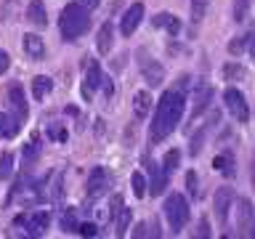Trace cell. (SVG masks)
Returning a JSON list of instances; mask_svg holds the SVG:
<instances>
[{
	"label": "cell",
	"instance_id": "1",
	"mask_svg": "<svg viewBox=\"0 0 255 239\" xmlns=\"http://www.w3.org/2000/svg\"><path fill=\"white\" fill-rule=\"evenodd\" d=\"M183 107H186V96H183V88H175V91H165L162 99L157 101V112L151 117V127H149V141L159 143L170 135L175 127H178L181 117H183Z\"/></svg>",
	"mask_w": 255,
	"mask_h": 239
},
{
	"label": "cell",
	"instance_id": "2",
	"mask_svg": "<svg viewBox=\"0 0 255 239\" xmlns=\"http://www.w3.org/2000/svg\"><path fill=\"white\" fill-rule=\"evenodd\" d=\"M91 27V16H88L83 3H67V8L59 16V29L61 37L67 43H75L77 37H83V32Z\"/></svg>",
	"mask_w": 255,
	"mask_h": 239
},
{
	"label": "cell",
	"instance_id": "3",
	"mask_svg": "<svg viewBox=\"0 0 255 239\" xmlns=\"http://www.w3.org/2000/svg\"><path fill=\"white\" fill-rule=\"evenodd\" d=\"M162 210H165V218H167V223H170L173 234H178V231L189 223L191 213H189V202H186V197H183V194H175V191H173V194L165 199Z\"/></svg>",
	"mask_w": 255,
	"mask_h": 239
},
{
	"label": "cell",
	"instance_id": "4",
	"mask_svg": "<svg viewBox=\"0 0 255 239\" xmlns=\"http://www.w3.org/2000/svg\"><path fill=\"white\" fill-rule=\"evenodd\" d=\"M223 101H226V109L234 115L237 122H247V120H250V107H247L245 93L239 91V88H229V91L223 93Z\"/></svg>",
	"mask_w": 255,
	"mask_h": 239
},
{
	"label": "cell",
	"instance_id": "5",
	"mask_svg": "<svg viewBox=\"0 0 255 239\" xmlns=\"http://www.w3.org/2000/svg\"><path fill=\"white\" fill-rule=\"evenodd\" d=\"M138 67H141V75L143 80L151 85V88H157V85H162V80H165V69H162V64L154 61V59H146V51H138Z\"/></svg>",
	"mask_w": 255,
	"mask_h": 239
},
{
	"label": "cell",
	"instance_id": "6",
	"mask_svg": "<svg viewBox=\"0 0 255 239\" xmlns=\"http://www.w3.org/2000/svg\"><path fill=\"white\" fill-rule=\"evenodd\" d=\"M234 189L231 186H221L218 191H215V199H213V205H215V218H218L223 226L229 223V210H231V205H234Z\"/></svg>",
	"mask_w": 255,
	"mask_h": 239
},
{
	"label": "cell",
	"instance_id": "7",
	"mask_svg": "<svg viewBox=\"0 0 255 239\" xmlns=\"http://www.w3.org/2000/svg\"><path fill=\"white\" fill-rule=\"evenodd\" d=\"M99 85H101V67L96 59H88L85 61V80H83V96L88 101H91V96Z\"/></svg>",
	"mask_w": 255,
	"mask_h": 239
},
{
	"label": "cell",
	"instance_id": "8",
	"mask_svg": "<svg viewBox=\"0 0 255 239\" xmlns=\"http://www.w3.org/2000/svg\"><path fill=\"white\" fill-rule=\"evenodd\" d=\"M16 226H24L32 237H40L48 229V213H35V215H16Z\"/></svg>",
	"mask_w": 255,
	"mask_h": 239
},
{
	"label": "cell",
	"instance_id": "9",
	"mask_svg": "<svg viewBox=\"0 0 255 239\" xmlns=\"http://www.w3.org/2000/svg\"><path fill=\"white\" fill-rule=\"evenodd\" d=\"M141 19H143V3H133V5L123 13V21H120V32H123L125 37H130L133 32H135V27L141 24Z\"/></svg>",
	"mask_w": 255,
	"mask_h": 239
},
{
	"label": "cell",
	"instance_id": "10",
	"mask_svg": "<svg viewBox=\"0 0 255 239\" xmlns=\"http://www.w3.org/2000/svg\"><path fill=\"white\" fill-rule=\"evenodd\" d=\"M8 101H11V109H13V117L19 120H27V115H29V109H27V99H24V91H21V85H11L8 88Z\"/></svg>",
	"mask_w": 255,
	"mask_h": 239
},
{
	"label": "cell",
	"instance_id": "11",
	"mask_svg": "<svg viewBox=\"0 0 255 239\" xmlns=\"http://www.w3.org/2000/svg\"><path fill=\"white\" fill-rule=\"evenodd\" d=\"M21 48H24V53L29 56L32 61H43L45 59V43H43V37L40 35H24V40H21Z\"/></svg>",
	"mask_w": 255,
	"mask_h": 239
},
{
	"label": "cell",
	"instance_id": "12",
	"mask_svg": "<svg viewBox=\"0 0 255 239\" xmlns=\"http://www.w3.org/2000/svg\"><path fill=\"white\" fill-rule=\"evenodd\" d=\"M239 205L237 207V218H239V229L245 237H253V202L250 199H234Z\"/></svg>",
	"mask_w": 255,
	"mask_h": 239
},
{
	"label": "cell",
	"instance_id": "13",
	"mask_svg": "<svg viewBox=\"0 0 255 239\" xmlns=\"http://www.w3.org/2000/svg\"><path fill=\"white\" fill-rule=\"evenodd\" d=\"M210 101H213V88L210 85L197 88V91H194V101H191V120L202 115V112L210 107Z\"/></svg>",
	"mask_w": 255,
	"mask_h": 239
},
{
	"label": "cell",
	"instance_id": "14",
	"mask_svg": "<svg viewBox=\"0 0 255 239\" xmlns=\"http://www.w3.org/2000/svg\"><path fill=\"white\" fill-rule=\"evenodd\" d=\"M107 186H109L107 170H104V167H93L91 175H88V197H99Z\"/></svg>",
	"mask_w": 255,
	"mask_h": 239
},
{
	"label": "cell",
	"instance_id": "15",
	"mask_svg": "<svg viewBox=\"0 0 255 239\" xmlns=\"http://www.w3.org/2000/svg\"><path fill=\"white\" fill-rule=\"evenodd\" d=\"M149 173H151V183H149V189H151V197H157V194H162L165 186H167V173L159 167L157 162H149Z\"/></svg>",
	"mask_w": 255,
	"mask_h": 239
},
{
	"label": "cell",
	"instance_id": "16",
	"mask_svg": "<svg viewBox=\"0 0 255 239\" xmlns=\"http://www.w3.org/2000/svg\"><path fill=\"white\" fill-rule=\"evenodd\" d=\"M151 27H162V29H167L170 37H175L181 32V21L175 19L173 13H157L154 19H151Z\"/></svg>",
	"mask_w": 255,
	"mask_h": 239
},
{
	"label": "cell",
	"instance_id": "17",
	"mask_svg": "<svg viewBox=\"0 0 255 239\" xmlns=\"http://www.w3.org/2000/svg\"><path fill=\"white\" fill-rule=\"evenodd\" d=\"M112 43H115V29H112V21H104L99 29V37H96V45H99V53H109Z\"/></svg>",
	"mask_w": 255,
	"mask_h": 239
},
{
	"label": "cell",
	"instance_id": "18",
	"mask_svg": "<svg viewBox=\"0 0 255 239\" xmlns=\"http://www.w3.org/2000/svg\"><path fill=\"white\" fill-rule=\"evenodd\" d=\"M27 19L35 24V27H45V24H48V16H45L43 0H32L29 8H27Z\"/></svg>",
	"mask_w": 255,
	"mask_h": 239
},
{
	"label": "cell",
	"instance_id": "19",
	"mask_svg": "<svg viewBox=\"0 0 255 239\" xmlns=\"http://www.w3.org/2000/svg\"><path fill=\"white\" fill-rule=\"evenodd\" d=\"M19 127H21V122L13 115H3L0 112V138H13L19 133Z\"/></svg>",
	"mask_w": 255,
	"mask_h": 239
},
{
	"label": "cell",
	"instance_id": "20",
	"mask_svg": "<svg viewBox=\"0 0 255 239\" xmlns=\"http://www.w3.org/2000/svg\"><path fill=\"white\" fill-rule=\"evenodd\" d=\"M149 109H151V96L146 91H138V93L133 96V112H135V117L143 120V117L149 115Z\"/></svg>",
	"mask_w": 255,
	"mask_h": 239
},
{
	"label": "cell",
	"instance_id": "21",
	"mask_svg": "<svg viewBox=\"0 0 255 239\" xmlns=\"http://www.w3.org/2000/svg\"><path fill=\"white\" fill-rule=\"evenodd\" d=\"M51 91H53V80H51V77L37 75L35 80H32V93H35V99H37V101H43Z\"/></svg>",
	"mask_w": 255,
	"mask_h": 239
},
{
	"label": "cell",
	"instance_id": "22",
	"mask_svg": "<svg viewBox=\"0 0 255 239\" xmlns=\"http://www.w3.org/2000/svg\"><path fill=\"white\" fill-rule=\"evenodd\" d=\"M213 167L218 173H223L226 178H231V175H234V157H231L229 151H226V154H218V157L213 159Z\"/></svg>",
	"mask_w": 255,
	"mask_h": 239
},
{
	"label": "cell",
	"instance_id": "23",
	"mask_svg": "<svg viewBox=\"0 0 255 239\" xmlns=\"http://www.w3.org/2000/svg\"><path fill=\"white\" fill-rule=\"evenodd\" d=\"M117 237H125L128 234V226H130V218H133V213H130V207H117Z\"/></svg>",
	"mask_w": 255,
	"mask_h": 239
},
{
	"label": "cell",
	"instance_id": "24",
	"mask_svg": "<svg viewBox=\"0 0 255 239\" xmlns=\"http://www.w3.org/2000/svg\"><path fill=\"white\" fill-rule=\"evenodd\" d=\"M21 154H24V162H35L37 159V154H40V135L37 133H32L29 143H24Z\"/></svg>",
	"mask_w": 255,
	"mask_h": 239
},
{
	"label": "cell",
	"instance_id": "25",
	"mask_svg": "<svg viewBox=\"0 0 255 239\" xmlns=\"http://www.w3.org/2000/svg\"><path fill=\"white\" fill-rule=\"evenodd\" d=\"M13 173V154L11 151H3L0 154V181H8Z\"/></svg>",
	"mask_w": 255,
	"mask_h": 239
},
{
	"label": "cell",
	"instance_id": "26",
	"mask_svg": "<svg viewBox=\"0 0 255 239\" xmlns=\"http://www.w3.org/2000/svg\"><path fill=\"white\" fill-rule=\"evenodd\" d=\"M231 13H234V21H245L247 16H250V0H234V8H231Z\"/></svg>",
	"mask_w": 255,
	"mask_h": 239
},
{
	"label": "cell",
	"instance_id": "27",
	"mask_svg": "<svg viewBox=\"0 0 255 239\" xmlns=\"http://www.w3.org/2000/svg\"><path fill=\"white\" fill-rule=\"evenodd\" d=\"M189 8H191V21L199 24L205 19V13H207V0H191Z\"/></svg>",
	"mask_w": 255,
	"mask_h": 239
},
{
	"label": "cell",
	"instance_id": "28",
	"mask_svg": "<svg viewBox=\"0 0 255 239\" xmlns=\"http://www.w3.org/2000/svg\"><path fill=\"white\" fill-rule=\"evenodd\" d=\"M178 162H181V151H178V149H170V151H167V154H165L162 170H165L167 175H170V173L175 170V167H178Z\"/></svg>",
	"mask_w": 255,
	"mask_h": 239
},
{
	"label": "cell",
	"instance_id": "29",
	"mask_svg": "<svg viewBox=\"0 0 255 239\" xmlns=\"http://www.w3.org/2000/svg\"><path fill=\"white\" fill-rule=\"evenodd\" d=\"M250 40H253V32H247L245 37H237V40H231V43H229V53H231V56H239V53H242V48H245V45H250Z\"/></svg>",
	"mask_w": 255,
	"mask_h": 239
},
{
	"label": "cell",
	"instance_id": "30",
	"mask_svg": "<svg viewBox=\"0 0 255 239\" xmlns=\"http://www.w3.org/2000/svg\"><path fill=\"white\" fill-rule=\"evenodd\" d=\"M130 183H133V194H135V197H143V194H146V178H143L141 173H133Z\"/></svg>",
	"mask_w": 255,
	"mask_h": 239
},
{
	"label": "cell",
	"instance_id": "31",
	"mask_svg": "<svg viewBox=\"0 0 255 239\" xmlns=\"http://www.w3.org/2000/svg\"><path fill=\"white\" fill-rule=\"evenodd\" d=\"M61 229L64 231H77V221H75V213H64L61 215Z\"/></svg>",
	"mask_w": 255,
	"mask_h": 239
},
{
	"label": "cell",
	"instance_id": "32",
	"mask_svg": "<svg viewBox=\"0 0 255 239\" xmlns=\"http://www.w3.org/2000/svg\"><path fill=\"white\" fill-rule=\"evenodd\" d=\"M223 75H226V80H239V77H245V69L239 67V64H229V67L223 69Z\"/></svg>",
	"mask_w": 255,
	"mask_h": 239
},
{
	"label": "cell",
	"instance_id": "33",
	"mask_svg": "<svg viewBox=\"0 0 255 239\" xmlns=\"http://www.w3.org/2000/svg\"><path fill=\"white\" fill-rule=\"evenodd\" d=\"M77 231H80L83 237H96V234H99L96 223H77Z\"/></svg>",
	"mask_w": 255,
	"mask_h": 239
},
{
	"label": "cell",
	"instance_id": "34",
	"mask_svg": "<svg viewBox=\"0 0 255 239\" xmlns=\"http://www.w3.org/2000/svg\"><path fill=\"white\" fill-rule=\"evenodd\" d=\"M186 189H189L191 197H197V173H194V170L186 173Z\"/></svg>",
	"mask_w": 255,
	"mask_h": 239
},
{
	"label": "cell",
	"instance_id": "35",
	"mask_svg": "<svg viewBox=\"0 0 255 239\" xmlns=\"http://www.w3.org/2000/svg\"><path fill=\"white\" fill-rule=\"evenodd\" d=\"M197 237H199V239H207V237H210V221H207V218H199Z\"/></svg>",
	"mask_w": 255,
	"mask_h": 239
},
{
	"label": "cell",
	"instance_id": "36",
	"mask_svg": "<svg viewBox=\"0 0 255 239\" xmlns=\"http://www.w3.org/2000/svg\"><path fill=\"white\" fill-rule=\"evenodd\" d=\"M48 135H51V138H56V141H67V130H61L59 125H51V127H48Z\"/></svg>",
	"mask_w": 255,
	"mask_h": 239
},
{
	"label": "cell",
	"instance_id": "37",
	"mask_svg": "<svg viewBox=\"0 0 255 239\" xmlns=\"http://www.w3.org/2000/svg\"><path fill=\"white\" fill-rule=\"evenodd\" d=\"M101 88H104V96H107V99H112V96H115V83H112V80L101 77Z\"/></svg>",
	"mask_w": 255,
	"mask_h": 239
},
{
	"label": "cell",
	"instance_id": "38",
	"mask_svg": "<svg viewBox=\"0 0 255 239\" xmlns=\"http://www.w3.org/2000/svg\"><path fill=\"white\" fill-rule=\"evenodd\" d=\"M8 67H11V56H8L3 48H0V75H3V72H8Z\"/></svg>",
	"mask_w": 255,
	"mask_h": 239
},
{
	"label": "cell",
	"instance_id": "39",
	"mask_svg": "<svg viewBox=\"0 0 255 239\" xmlns=\"http://www.w3.org/2000/svg\"><path fill=\"white\" fill-rule=\"evenodd\" d=\"M133 237H149V223H138L133 231Z\"/></svg>",
	"mask_w": 255,
	"mask_h": 239
},
{
	"label": "cell",
	"instance_id": "40",
	"mask_svg": "<svg viewBox=\"0 0 255 239\" xmlns=\"http://www.w3.org/2000/svg\"><path fill=\"white\" fill-rule=\"evenodd\" d=\"M85 3H88V8H96V5L101 3V0H85Z\"/></svg>",
	"mask_w": 255,
	"mask_h": 239
}]
</instances>
